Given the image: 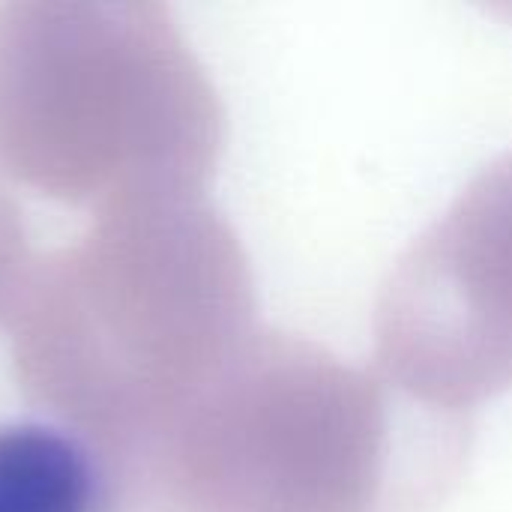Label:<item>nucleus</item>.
Listing matches in <instances>:
<instances>
[{"mask_svg": "<svg viewBox=\"0 0 512 512\" xmlns=\"http://www.w3.org/2000/svg\"><path fill=\"white\" fill-rule=\"evenodd\" d=\"M471 414L300 336L267 339L234 420L237 512H426L465 474Z\"/></svg>", "mask_w": 512, "mask_h": 512, "instance_id": "obj_1", "label": "nucleus"}, {"mask_svg": "<svg viewBox=\"0 0 512 512\" xmlns=\"http://www.w3.org/2000/svg\"><path fill=\"white\" fill-rule=\"evenodd\" d=\"M372 330L375 366L438 408L471 414L512 387V150L396 258Z\"/></svg>", "mask_w": 512, "mask_h": 512, "instance_id": "obj_2", "label": "nucleus"}, {"mask_svg": "<svg viewBox=\"0 0 512 512\" xmlns=\"http://www.w3.org/2000/svg\"><path fill=\"white\" fill-rule=\"evenodd\" d=\"M0 512H108V474L75 429L0 420Z\"/></svg>", "mask_w": 512, "mask_h": 512, "instance_id": "obj_3", "label": "nucleus"}]
</instances>
